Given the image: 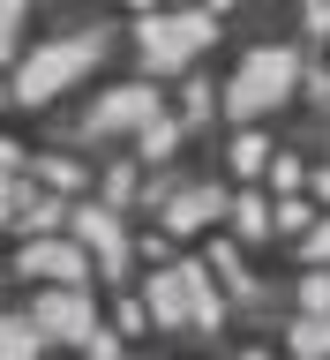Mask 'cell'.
Here are the masks:
<instances>
[{"instance_id":"obj_6","label":"cell","mask_w":330,"mask_h":360,"mask_svg":"<svg viewBox=\"0 0 330 360\" xmlns=\"http://www.w3.org/2000/svg\"><path fill=\"white\" fill-rule=\"evenodd\" d=\"M23 270H30V278H53V285H75V278H83V248L30 240V248H23Z\"/></svg>"},{"instance_id":"obj_18","label":"cell","mask_w":330,"mask_h":360,"mask_svg":"<svg viewBox=\"0 0 330 360\" xmlns=\"http://www.w3.org/2000/svg\"><path fill=\"white\" fill-rule=\"evenodd\" d=\"M315 188H323V202H330V173H323V180H315Z\"/></svg>"},{"instance_id":"obj_1","label":"cell","mask_w":330,"mask_h":360,"mask_svg":"<svg viewBox=\"0 0 330 360\" xmlns=\"http://www.w3.org/2000/svg\"><path fill=\"white\" fill-rule=\"evenodd\" d=\"M293 83H300V60H293L286 45H255V53L241 60V75L225 83V105L233 112H270Z\"/></svg>"},{"instance_id":"obj_16","label":"cell","mask_w":330,"mask_h":360,"mask_svg":"<svg viewBox=\"0 0 330 360\" xmlns=\"http://www.w3.org/2000/svg\"><path fill=\"white\" fill-rule=\"evenodd\" d=\"M308 255H315V263H330V225H308Z\"/></svg>"},{"instance_id":"obj_12","label":"cell","mask_w":330,"mask_h":360,"mask_svg":"<svg viewBox=\"0 0 330 360\" xmlns=\"http://www.w3.org/2000/svg\"><path fill=\"white\" fill-rule=\"evenodd\" d=\"M293 345H300V353H330V315H315V323H300V338H293Z\"/></svg>"},{"instance_id":"obj_3","label":"cell","mask_w":330,"mask_h":360,"mask_svg":"<svg viewBox=\"0 0 330 360\" xmlns=\"http://www.w3.org/2000/svg\"><path fill=\"white\" fill-rule=\"evenodd\" d=\"M210 30L218 22L203 15V8H158V15H143V53H151L158 68H180V60H196L203 45H210Z\"/></svg>"},{"instance_id":"obj_9","label":"cell","mask_w":330,"mask_h":360,"mask_svg":"<svg viewBox=\"0 0 330 360\" xmlns=\"http://www.w3.org/2000/svg\"><path fill=\"white\" fill-rule=\"evenodd\" d=\"M38 323H23V315H0V360H38Z\"/></svg>"},{"instance_id":"obj_17","label":"cell","mask_w":330,"mask_h":360,"mask_svg":"<svg viewBox=\"0 0 330 360\" xmlns=\"http://www.w3.org/2000/svg\"><path fill=\"white\" fill-rule=\"evenodd\" d=\"M8 210H15V188H8V180H0V218H8Z\"/></svg>"},{"instance_id":"obj_5","label":"cell","mask_w":330,"mask_h":360,"mask_svg":"<svg viewBox=\"0 0 330 360\" xmlns=\"http://www.w3.org/2000/svg\"><path fill=\"white\" fill-rule=\"evenodd\" d=\"M30 323H38L45 338H90L98 330V315H90V300L75 285H61V292H45L38 300V315H30Z\"/></svg>"},{"instance_id":"obj_4","label":"cell","mask_w":330,"mask_h":360,"mask_svg":"<svg viewBox=\"0 0 330 360\" xmlns=\"http://www.w3.org/2000/svg\"><path fill=\"white\" fill-rule=\"evenodd\" d=\"M151 120H158V90L128 83V90H106V98H98V105H90V120H83V128L113 135V128H151Z\"/></svg>"},{"instance_id":"obj_10","label":"cell","mask_w":330,"mask_h":360,"mask_svg":"<svg viewBox=\"0 0 330 360\" xmlns=\"http://www.w3.org/2000/svg\"><path fill=\"white\" fill-rule=\"evenodd\" d=\"M218 202H225L218 188H188V195H173V210H165V218H173V225H203Z\"/></svg>"},{"instance_id":"obj_11","label":"cell","mask_w":330,"mask_h":360,"mask_svg":"<svg viewBox=\"0 0 330 360\" xmlns=\"http://www.w3.org/2000/svg\"><path fill=\"white\" fill-rule=\"evenodd\" d=\"M188 315H196V323H218V292H210V278H203V270H188Z\"/></svg>"},{"instance_id":"obj_7","label":"cell","mask_w":330,"mask_h":360,"mask_svg":"<svg viewBox=\"0 0 330 360\" xmlns=\"http://www.w3.org/2000/svg\"><path fill=\"white\" fill-rule=\"evenodd\" d=\"M75 233L98 248V270H120V225H113V210H83V218H75Z\"/></svg>"},{"instance_id":"obj_15","label":"cell","mask_w":330,"mask_h":360,"mask_svg":"<svg viewBox=\"0 0 330 360\" xmlns=\"http://www.w3.org/2000/svg\"><path fill=\"white\" fill-rule=\"evenodd\" d=\"M300 300H308L315 315H330V278H308V285H300Z\"/></svg>"},{"instance_id":"obj_14","label":"cell","mask_w":330,"mask_h":360,"mask_svg":"<svg viewBox=\"0 0 330 360\" xmlns=\"http://www.w3.org/2000/svg\"><path fill=\"white\" fill-rule=\"evenodd\" d=\"M143 150L165 158V150H173V128H165V120H151V128H143Z\"/></svg>"},{"instance_id":"obj_2","label":"cell","mask_w":330,"mask_h":360,"mask_svg":"<svg viewBox=\"0 0 330 360\" xmlns=\"http://www.w3.org/2000/svg\"><path fill=\"white\" fill-rule=\"evenodd\" d=\"M98 53H106V38H90V30H83V38H61V45H38V53L23 60V75H15V98H30V105H38V98L68 90L90 60H98Z\"/></svg>"},{"instance_id":"obj_8","label":"cell","mask_w":330,"mask_h":360,"mask_svg":"<svg viewBox=\"0 0 330 360\" xmlns=\"http://www.w3.org/2000/svg\"><path fill=\"white\" fill-rule=\"evenodd\" d=\"M151 315L158 323H180V315H188V270H165L151 285Z\"/></svg>"},{"instance_id":"obj_19","label":"cell","mask_w":330,"mask_h":360,"mask_svg":"<svg viewBox=\"0 0 330 360\" xmlns=\"http://www.w3.org/2000/svg\"><path fill=\"white\" fill-rule=\"evenodd\" d=\"M135 8H158V0H135Z\"/></svg>"},{"instance_id":"obj_13","label":"cell","mask_w":330,"mask_h":360,"mask_svg":"<svg viewBox=\"0 0 330 360\" xmlns=\"http://www.w3.org/2000/svg\"><path fill=\"white\" fill-rule=\"evenodd\" d=\"M23 8H30V0H0V53L15 45V22H23Z\"/></svg>"}]
</instances>
